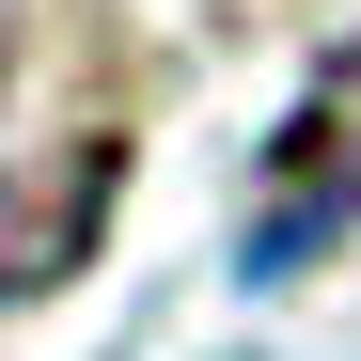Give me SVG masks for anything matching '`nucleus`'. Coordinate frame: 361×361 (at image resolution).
Listing matches in <instances>:
<instances>
[{
    "mask_svg": "<svg viewBox=\"0 0 361 361\" xmlns=\"http://www.w3.org/2000/svg\"><path fill=\"white\" fill-rule=\"evenodd\" d=\"M361 220V47L298 94V126H283V173H267V220H252V283L283 267H314V235Z\"/></svg>",
    "mask_w": 361,
    "mask_h": 361,
    "instance_id": "nucleus-1",
    "label": "nucleus"
},
{
    "mask_svg": "<svg viewBox=\"0 0 361 361\" xmlns=\"http://www.w3.org/2000/svg\"><path fill=\"white\" fill-rule=\"evenodd\" d=\"M0 47H16V0H0Z\"/></svg>",
    "mask_w": 361,
    "mask_h": 361,
    "instance_id": "nucleus-2",
    "label": "nucleus"
}]
</instances>
